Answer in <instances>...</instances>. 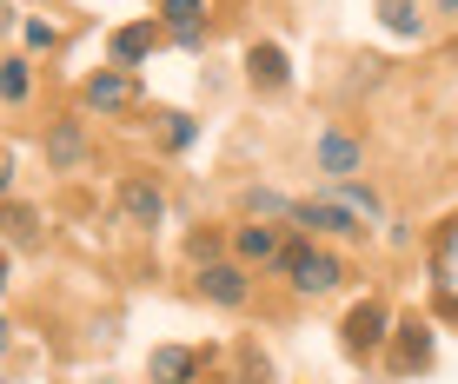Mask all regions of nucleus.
<instances>
[{"label":"nucleus","mask_w":458,"mask_h":384,"mask_svg":"<svg viewBox=\"0 0 458 384\" xmlns=\"http://www.w3.org/2000/svg\"><path fill=\"white\" fill-rule=\"evenodd\" d=\"M279 265H286L293 292H306V298H326V292H339V279H345V265H339L326 246H293Z\"/></svg>","instance_id":"1"},{"label":"nucleus","mask_w":458,"mask_h":384,"mask_svg":"<svg viewBox=\"0 0 458 384\" xmlns=\"http://www.w3.org/2000/svg\"><path fill=\"white\" fill-rule=\"evenodd\" d=\"M392 331H399V325H392V312L378 305V298H366V305H352V312H345L339 345H345V358H372V351L386 345Z\"/></svg>","instance_id":"2"},{"label":"nucleus","mask_w":458,"mask_h":384,"mask_svg":"<svg viewBox=\"0 0 458 384\" xmlns=\"http://www.w3.org/2000/svg\"><path fill=\"white\" fill-rule=\"evenodd\" d=\"M432 305L445 318H458V213L432 238Z\"/></svg>","instance_id":"3"},{"label":"nucleus","mask_w":458,"mask_h":384,"mask_svg":"<svg viewBox=\"0 0 458 384\" xmlns=\"http://www.w3.org/2000/svg\"><path fill=\"white\" fill-rule=\"evenodd\" d=\"M293 226L299 232H333V238H366V219H359V213H345V205L339 199H299L293 205Z\"/></svg>","instance_id":"4"},{"label":"nucleus","mask_w":458,"mask_h":384,"mask_svg":"<svg viewBox=\"0 0 458 384\" xmlns=\"http://www.w3.org/2000/svg\"><path fill=\"white\" fill-rule=\"evenodd\" d=\"M147 378L153 384H199L207 378V351H193V345H160L147 358Z\"/></svg>","instance_id":"5"},{"label":"nucleus","mask_w":458,"mask_h":384,"mask_svg":"<svg viewBox=\"0 0 458 384\" xmlns=\"http://www.w3.org/2000/svg\"><path fill=\"white\" fill-rule=\"evenodd\" d=\"M160 21H166L173 46H186V54L207 46V13H199V0H160Z\"/></svg>","instance_id":"6"},{"label":"nucleus","mask_w":458,"mask_h":384,"mask_svg":"<svg viewBox=\"0 0 458 384\" xmlns=\"http://www.w3.org/2000/svg\"><path fill=\"white\" fill-rule=\"evenodd\" d=\"M81 100L93 106V113H120V106L140 100V79L133 73H93L87 87H81Z\"/></svg>","instance_id":"7"},{"label":"nucleus","mask_w":458,"mask_h":384,"mask_svg":"<svg viewBox=\"0 0 458 384\" xmlns=\"http://www.w3.org/2000/svg\"><path fill=\"white\" fill-rule=\"evenodd\" d=\"M246 73H252V87H266V93H286L293 87V60H286V46H273V40H259L246 54Z\"/></svg>","instance_id":"8"},{"label":"nucleus","mask_w":458,"mask_h":384,"mask_svg":"<svg viewBox=\"0 0 458 384\" xmlns=\"http://www.w3.org/2000/svg\"><path fill=\"white\" fill-rule=\"evenodd\" d=\"M319 172L326 179H352L359 166H366V146H359V139H345V133H319Z\"/></svg>","instance_id":"9"},{"label":"nucleus","mask_w":458,"mask_h":384,"mask_svg":"<svg viewBox=\"0 0 458 384\" xmlns=\"http://www.w3.org/2000/svg\"><path fill=\"white\" fill-rule=\"evenodd\" d=\"M160 213H166V199H160L153 179H126L120 186V219L126 226H160Z\"/></svg>","instance_id":"10"},{"label":"nucleus","mask_w":458,"mask_h":384,"mask_svg":"<svg viewBox=\"0 0 458 384\" xmlns=\"http://www.w3.org/2000/svg\"><path fill=\"white\" fill-rule=\"evenodd\" d=\"M199 292H207L213 305H226V312H233V305H246V271L213 259V265H199Z\"/></svg>","instance_id":"11"},{"label":"nucleus","mask_w":458,"mask_h":384,"mask_svg":"<svg viewBox=\"0 0 458 384\" xmlns=\"http://www.w3.org/2000/svg\"><path fill=\"white\" fill-rule=\"evenodd\" d=\"M153 46H160V27H153V21H140V27H120V34L106 40V54H114V67L126 73V67H140V60H147Z\"/></svg>","instance_id":"12"},{"label":"nucleus","mask_w":458,"mask_h":384,"mask_svg":"<svg viewBox=\"0 0 458 384\" xmlns=\"http://www.w3.org/2000/svg\"><path fill=\"white\" fill-rule=\"evenodd\" d=\"M399 364L405 371H425V364H432V325H425V318H399Z\"/></svg>","instance_id":"13"},{"label":"nucleus","mask_w":458,"mask_h":384,"mask_svg":"<svg viewBox=\"0 0 458 384\" xmlns=\"http://www.w3.org/2000/svg\"><path fill=\"white\" fill-rule=\"evenodd\" d=\"M233 246H240V259H246V265H273V259H286L273 226H240V238H233Z\"/></svg>","instance_id":"14"},{"label":"nucleus","mask_w":458,"mask_h":384,"mask_svg":"<svg viewBox=\"0 0 458 384\" xmlns=\"http://www.w3.org/2000/svg\"><path fill=\"white\" fill-rule=\"evenodd\" d=\"M47 159H54V166H67V172H73V166L87 159V139H81V126H73V120L47 133Z\"/></svg>","instance_id":"15"},{"label":"nucleus","mask_w":458,"mask_h":384,"mask_svg":"<svg viewBox=\"0 0 458 384\" xmlns=\"http://www.w3.org/2000/svg\"><path fill=\"white\" fill-rule=\"evenodd\" d=\"M386 34H399V40H425V13L412 7V0H386Z\"/></svg>","instance_id":"16"},{"label":"nucleus","mask_w":458,"mask_h":384,"mask_svg":"<svg viewBox=\"0 0 458 384\" xmlns=\"http://www.w3.org/2000/svg\"><path fill=\"white\" fill-rule=\"evenodd\" d=\"M333 199L345 205V213H359V219H378V213H386V205H378V192L359 186V179H333Z\"/></svg>","instance_id":"17"},{"label":"nucleus","mask_w":458,"mask_h":384,"mask_svg":"<svg viewBox=\"0 0 458 384\" xmlns=\"http://www.w3.org/2000/svg\"><path fill=\"white\" fill-rule=\"evenodd\" d=\"M246 213H252V219H293V199H279V192H259V186H252V192H246Z\"/></svg>","instance_id":"18"},{"label":"nucleus","mask_w":458,"mask_h":384,"mask_svg":"<svg viewBox=\"0 0 458 384\" xmlns=\"http://www.w3.org/2000/svg\"><path fill=\"white\" fill-rule=\"evenodd\" d=\"M27 93H34V67H27L21 54H7V106H21Z\"/></svg>","instance_id":"19"},{"label":"nucleus","mask_w":458,"mask_h":384,"mask_svg":"<svg viewBox=\"0 0 458 384\" xmlns=\"http://www.w3.org/2000/svg\"><path fill=\"white\" fill-rule=\"evenodd\" d=\"M160 120H166V146H173V153H186V146L199 139V126L186 120V113H160Z\"/></svg>","instance_id":"20"},{"label":"nucleus","mask_w":458,"mask_h":384,"mask_svg":"<svg viewBox=\"0 0 458 384\" xmlns=\"http://www.w3.org/2000/svg\"><path fill=\"white\" fill-rule=\"evenodd\" d=\"M21 34H27V46H40V54H54V46H60V27L54 21H27Z\"/></svg>","instance_id":"21"},{"label":"nucleus","mask_w":458,"mask_h":384,"mask_svg":"<svg viewBox=\"0 0 458 384\" xmlns=\"http://www.w3.org/2000/svg\"><path fill=\"white\" fill-rule=\"evenodd\" d=\"M438 13H458V0H438Z\"/></svg>","instance_id":"22"}]
</instances>
